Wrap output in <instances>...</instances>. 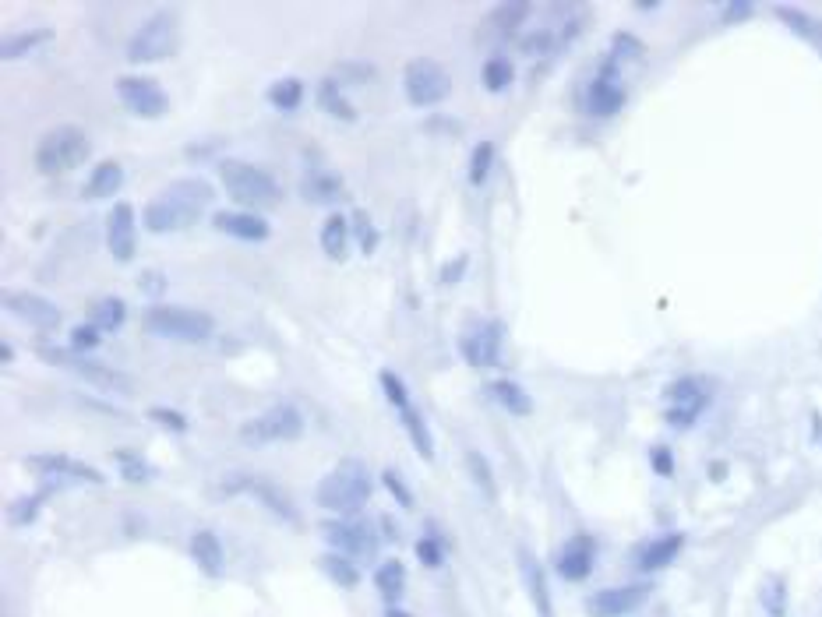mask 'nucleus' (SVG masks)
Returning <instances> with one entry per match:
<instances>
[{
  "instance_id": "obj_1",
  "label": "nucleus",
  "mask_w": 822,
  "mask_h": 617,
  "mask_svg": "<svg viewBox=\"0 0 822 617\" xmlns=\"http://www.w3.org/2000/svg\"><path fill=\"white\" fill-rule=\"evenodd\" d=\"M374 494V476L364 459H339L329 473L314 487V501L325 512L339 515V519H353L364 512V505Z\"/></svg>"
},
{
  "instance_id": "obj_2",
  "label": "nucleus",
  "mask_w": 822,
  "mask_h": 617,
  "mask_svg": "<svg viewBox=\"0 0 822 617\" xmlns=\"http://www.w3.org/2000/svg\"><path fill=\"white\" fill-rule=\"evenodd\" d=\"M216 170L226 198L237 209L262 216L265 209H276L279 201H283V187H279V180L265 166L244 163V159H216Z\"/></svg>"
},
{
  "instance_id": "obj_3",
  "label": "nucleus",
  "mask_w": 822,
  "mask_h": 617,
  "mask_svg": "<svg viewBox=\"0 0 822 617\" xmlns=\"http://www.w3.org/2000/svg\"><path fill=\"white\" fill-rule=\"evenodd\" d=\"M36 357L43 360V364H53L60 367V371L75 374L78 381H85V385L99 388V392L106 395H135V378H131V374L117 371V367L103 364V360L82 357V353L68 350V346H46V342H39Z\"/></svg>"
},
{
  "instance_id": "obj_4",
  "label": "nucleus",
  "mask_w": 822,
  "mask_h": 617,
  "mask_svg": "<svg viewBox=\"0 0 822 617\" xmlns=\"http://www.w3.org/2000/svg\"><path fill=\"white\" fill-rule=\"evenodd\" d=\"M142 328L156 339L170 342H209L216 335V318L202 307L184 304H152L142 314Z\"/></svg>"
},
{
  "instance_id": "obj_5",
  "label": "nucleus",
  "mask_w": 822,
  "mask_h": 617,
  "mask_svg": "<svg viewBox=\"0 0 822 617\" xmlns=\"http://www.w3.org/2000/svg\"><path fill=\"white\" fill-rule=\"evenodd\" d=\"M92 156V138L75 124H57L43 134L36 142V170L46 173V177H60V173H71Z\"/></svg>"
},
{
  "instance_id": "obj_6",
  "label": "nucleus",
  "mask_w": 822,
  "mask_h": 617,
  "mask_svg": "<svg viewBox=\"0 0 822 617\" xmlns=\"http://www.w3.org/2000/svg\"><path fill=\"white\" fill-rule=\"evenodd\" d=\"M625 103H628L625 64H618L611 53H604L597 71H593V78L586 82L583 110H586V117H593V120H611L625 110Z\"/></svg>"
},
{
  "instance_id": "obj_7",
  "label": "nucleus",
  "mask_w": 822,
  "mask_h": 617,
  "mask_svg": "<svg viewBox=\"0 0 822 617\" xmlns=\"http://www.w3.org/2000/svg\"><path fill=\"white\" fill-rule=\"evenodd\" d=\"M180 50V18L173 11H159V15L145 18L128 39L124 57L131 64H156V60H170Z\"/></svg>"
},
{
  "instance_id": "obj_8",
  "label": "nucleus",
  "mask_w": 822,
  "mask_h": 617,
  "mask_svg": "<svg viewBox=\"0 0 822 617\" xmlns=\"http://www.w3.org/2000/svg\"><path fill=\"white\" fill-rule=\"evenodd\" d=\"M219 494H223V498L251 494V498L262 501V505L269 508L276 519L290 522V526H300V512H297V505H293V498L276 484V480H272V476H265V473H247V469L226 473L223 480H219Z\"/></svg>"
},
{
  "instance_id": "obj_9",
  "label": "nucleus",
  "mask_w": 822,
  "mask_h": 617,
  "mask_svg": "<svg viewBox=\"0 0 822 617\" xmlns=\"http://www.w3.org/2000/svg\"><path fill=\"white\" fill-rule=\"evenodd\" d=\"M403 92L410 106L431 110L452 96V75L434 57H413L403 67Z\"/></svg>"
},
{
  "instance_id": "obj_10",
  "label": "nucleus",
  "mask_w": 822,
  "mask_h": 617,
  "mask_svg": "<svg viewBox=\"0 0 822 617\" xmlns=\"http://www.w3.org/2000/svg\"><path fill=\"white\" fill-rule=\"evenodd\" d=\"M304 413H300L297 406H290V402H279V406H269L265 413H258V417L244 420L240 424V441H247V445H276V441H297L304 438Z\"/></svg>"
},
{
  "instance_id": "obj_11",
  "label": "nucleus",
  "mask_w": 822,
  "mask_h": 617,
  "mask_svg": "<svg viewBox=\"0 0 822 617\" xmlns=\"http://www.w3.org/2000/svg\"><path fill=\"white\" fill-rule=\"evenodd\" d=\"M322 536H325V543H329V551L346 554V558L357 561L360 568L378 561V551H382V536L374 533L364 519L322 522Z\"/></svg>"
},
{
  "instance_id": "obj_12",
  "label": "nucleus",
  "mask_w": 822,
  "mask_h": 617,
  "mask_svg": "<svg viewBox=\"0 0 822 617\" xmlns=\"http://www.w3.org/2000/svg\"><path fill=\"white\" fill-rule=\"evenodd\" d=\"M113 92H117L120 103L128 106V113H135V117L142 120H159L170 110L166 89L149 75H120L117 82H113Z\"/></svg>"
},
{
  "instance_id": "obj_13",
  "label": "nucleus",
  "mask_w": 822,
  "mask_h": 617,
  "mask_svg": "<svg viewBox=\"0 0 822 617\" xmlns=\"http://www.w3.org/2000/svg\"><path fill=\"white\" fill-rule=\"evenodd\" d=\"M202 216H205L202 209L187 205V201L177 198L173 191H159L152 201H145L142 226L149 233H177V230H187V226H195Z\"/></svg>"
},
{
  "instance_id": "obj_14",
  "label": "nucleus",
  "mask_w": 822,
  "mask_h": 617,
  "mask_svg": "<svg viewBox=\"0 0 822 617\" xmlns=\"http://www.w3.org/2000/svg\"><path fill=\"white\" fill-rule=\"evenodd\" d=\"M25 469H32L36 476H50L53 487L57 484H106V476L99 473L92 462H82V459H71V455L64 452H43V455H29L25 459Z\"/></svg>"
},
{
  "instance_id": "obj_15",
  "label": "nucleus",
  "mask_w": 822,
  "mask_h": 617,
  "mask_svg": "<svg viewBox=\"0 0 822 617\" xmlns=\"http://www.w3.org/2000/svg\"><path fill=\"white\" fill-rule=\"evenodd\" d=\"M650 582H625V586H607L586 596V614L590 617H628L636 614L650 600Z\"/></svg>"
},
{
  "instance_id": "obj_16",
  "label": "nucleus",
  "mask_w": 822,
  "mask_h": 617,
  "mask_svg": "<svg viewBox=\"0 0 822 617\" xmlns=\"http://www.w3.org/2000/svg\"><path fill=\"white\" fill-rule=\"evenodd\" d=\"M597 540L590 533H572L554 554V572L565 582H586L597 572Z\"/></svg>"
},
{
  "instance_id": "obj_17",
  "label": "nucleus",
  "mask_w": 822,
  "mask_h": 617,
  "mask_svg": "<svg viewBox=\"0 0 822 617\" xmlns=\"http://www.w3.org/2000/svg\"><path fill=\"white\" fill-rule=\"evenodd\" d=\"M106 247L117 265H131L138 254V219L131 201H113L110 216H106Z\"/></svg>"
},
{
  "instance_id": "obj_18",
  "label": "nucleus",
  "mask_w": 822,
  "mask_h": 617,
  "mask_svg": "<svg viewBox=\"0 0 822 617\" xmlns=\"http://www.w3.org/2000/svg\"><path fill=\"white\" fill-rule=\"evenodd\" d=\"M4 311H8L11 318L25 321L29 328H36V332H53V328H60V307L53 304V300L39 297V293H29V290L4 293Z\"/></svg>"
},
{
  "instance_id": "obj_19",
  "label": "nucleus",
  "mask_w": 822,
  "mask_h": 617,
  "mask_svg": "<svg viewBox=\"0 0 822 617\" xmlns=\"http://www.w3.org/2000/svg\"><path fill=\"white\" fill-rule=\"evenodd\" d=\"M501 342H505V321L491 318L459 339V353H463V360L470 367H494L498 364Z\"/></svg>"
},
{
  "instance_id": "obj_20",
  "label": "nucleus",
  "mask_w": 822,
  "mask_h": 617,
  "mask_svg": "<svg viewBox=\"0 0 822 617\" xmlns=\"http://www.w3.org/2000/svg\"><path fill=\"white\" fill-rule=\"evenodd\" d=\"M681 551H685V533H681V529L664 533V536H653V540H646L636 547V554H632V568H636L639 575H657V572H664V568H671L674 561L681 558Z\"/></svg>"
},
{
  "instance_id": "obj_21",
  "label": "nucleus",
  "mask_w": 822,
  "mask_h": 617,
  "mask_svg": "<svg viewBox=\"0 0 822 617\" xmlns=\"http://www.w3.org/2000/svg\"><path fill=\"white\" fill-rule=\"evenodd\" d=\"M212 226L219 233L233 240H244V244H265L272 237V223L258 212H244V209H223L212 212Z\"/></svg>"
},
{
  "instance_id": "obj_22",
  "label": "nucleus",
  "mask_w": 822,
  "mask_h": 617,
  "mask_svg": "<svg viewBox=\"0 0 822 617\" xmlns=\"http://www.w3.org/2000/svg\"><path fill=\"white\" fill-rule=\"evenodd\" d=\"M713 395H717V381L706 374H681L664 388L667 406H685L695 413H706L713 406Z\"/></svg>"
},
{
  "instance_id": "obj_23",
  "label": "nucleus",
  "mask_w": 822,
  "mask_h": 617,
  "mask_svg": "<svg viewBox=\"0 0 822 617\" xmlns=\"http://www.w3.org/2000/svg\"><path fill=\"white\" fill-rule=\"evenodd\" d=\"M187 554H191V561L205 579H219L226 572V547L212 529H195L191 540H187Z\"/></svg>"
},
{
  "instance_id": "obj_24",
  "label": "nucleus",
  "mask_w": 822,
  "mask_h": 617,
  "mask_svg": "<svg viewBox=\"0 0 822 617\" xmlns=\"http://www.w3.org/2000/svg\"><path fill=\"white\" fill-rule=\"evenodd\" d=\"M300 198H304L307 205H332V201L346 198V184L336 170L311 166V170L300 177Z\"/></svg>"
},
{
  "instance_id": "obj_25",
  "label": "nucleus",
  "mask_w": 822,
  "mask_h": 617,
  "mask_svg": "<svg viewBox=\"0 0 822 617\" xmlns=\"http://www.w3.org/2000/svg\"><path fill=\"white\" fill-rule=\"evenodd\" d=\"M519 575H523L526 596H530L537 617H554V603H551V589H547L544 565H540L530 551H519Z\"/></svg>"
},
{
  "instance_id": "obj_26",
  "label": "nucleus",
  "mask_w": 822,
  "mask_h": 617,
  "mask_svg": "<svg viewBox=\"0 0 822 617\" xmlns=\"http://www.w3.org/2000/svg\"><path fill=\"white\" fill-rule=\"evenodd\" d=\"M120 187H124V166H120L117 159H103V163L92 166V173L85 177L82 198L85 201H103V198H113Z\"/></svg>"
},
{
  "instance_id": "obj_27",
  "label": "nucleus",
  "mask_w": 822,
  "mask_h": 617,
  "mask_svg": "<svg viewBox=\"0 0 822 617\" xmlns=\"http://www.w3.org/2000/svg\"><path fill=\"white\" fill-rule=\"evenodd\" d=\"M530 4L526 0H509V4H498V8L491 11V18L484 22V32L487 36H494V39H512L519 29L526 25V18H530Z\"/></svg>"
},
{
  "instance_id": "obj_28",
  "label": "nucleus",
  "mask_w": 822,
  "mask_h": 617,
  "mask_svg": "<svg viewBox=\"0 0 822 617\" xmlns=\"http://www.w3.org/2000/svg\"><path fill=\"white\" fill-rule=\"evenodd\" d=\"M374 589L385 600V607H399L406 596V565L399 558H385L374 568Z\"/></svg>"
},
{
  "instance_id": "obj_29",
  "label": "nucleus",
  "mask_w": 822,
  "mask_h": 617,
  "mask_svg": "<svg viewBox=\"0 0 822 617\" xmlns=\"http://www.w3.org/2000/svg\"><path fill=\"white\" fill-rule=\"evenodd\" d=\"M314 99H318V106H322L329 117H336V120H343V124H353V120L360 117L357 113V106L346 99V92H343V82H339L336 75H325L322 82H318V92H314Z\"/></svg>"
},
{
  "instance_id": "obj_30",
  "label": "nucleus",
  "mask_w": 822,
  "mask_h": 617,
  "mask_svg": "<svg viewBox=\"0 0 822 617\" xmlns=\"http://www.w3.org/2000/svg\"><path fill=\"white\" fill-rule=\"evenodd\" d=\"M487 395H491L505 413H512V417H530L533 413V395L512 378L491 381V385H487Z\"/></svg>"
},
{
  "instance_id": "obj_31",
  "label": "nucleus",
  "mask_w": 822,
  "mask_h": 617,
  "mask_svg": "<svg viewBox=\"0 0 822 617\" xmlns=\"http://www.w3.org/2000/svg\"><path fill=\"white\" fill-rule=\"evenodd\" d=\"M85 314H89V325H96L103 335L120 332L124 321H128V300L124 297H96L89 307H85Z\"/></svg>"
},
{
  "instance_id": "obj_32",
  "label": "nucleus",
  "mask_w": 822,
  "mask_h": 617,
  "mask_svg": "<svg viewBox=\"0 0 822 617\" xmlns=\"http://www.w3.org/2000/svg\"><path fill=\"white\" fill-rule=\"evenodd\" d=\"M318 240H322V251L329 254L332 261H346L350 258V240H353L350 219H346L343 212H332V216L322 223Z\"/></svg>"
},
{
  "instance_id": "obj_33",
  "label": "nucleus",
  "mask_w": 822,
  "mask_h": 617,
  "mask_svg": "<svg viewBox=\"0 0 822 617\" xmlns=\"http://www.w3.org/2000/svg\"><path fill=\"white\" fill-rule=\"evenodd\" d=\"M777 18L794 32V36L805 39V43L812 46L815 53H822V22H819V18L805 15L801 8H787V4H780V8H777Z\"/></svg>"
},
{
  "instance_id": "obj_34",
  "label": "nucleus",
  "mask_w": 822,
  "mask_h": 617,
  "mask_svg": "<svg viewBox=\"0 0 822 617\" xmlns=\"http://www.w3.org/2000/svg\"><path fill=\"white\" fill-rule=\"evenodd\" d=\"M399 424H403V431H406V438H410V445L417 448V455L424 462H434V434H431V427H427V420H424V413L420 409H403L399 413Z\"/></svg>"
},
{
  "instance_id": "obj_35",
  "label": "nucleus",
  "mask_w": 822,
  "mask_h": 617,
  "mask_svg": "<svg viewBox=\"0 0 822 617\" xmlns=\"http://www.w3.org/2000/svg\"><path fill=\"white\" fill-rule=\"evenodd\" d=\"M480 82H484L487 92H509L512 82H516V64H512V57H505V53H491V57L484 60V67H480Z\"/></svg>"
},
{
  "instance_id": "obj_36",
  "label": "nucleus",
  "mask_w": 822,
  "mask_h": 617,
  "mask_svg": "<svg viewBox=\"0 0 822 617\" xmlns=\"http://www.w3.org/2000/svg\"><path fill=\"white\" fill-rule=\"evenodd\" d=\"M318 565H322V572L332 579V586H339V589H357L360 579H364V575H360V565L346 558V554L325 551L322 558H318Z\"/></svg>"
},
{
  "instance_id": "obj_37",
  "label": "nucleus",
  "mask_w": 822,
  "mask_h": 617,
  "mask_svg": "<svg viewBox=\"0 0 822 617\" xmlns=\"http://www.w3.org/2000/svg\"><path fill=\"white\" fill-rule=\"evenodd\" d=\"M110 459L117 462L120 476H124L128 484H149V480H156V466H152L149 459H142L135 448H113Z\"/></svg>"
},
{
  "instance_id": "obj_38",
  "label": "nucleus",
  "mask_w": 822,
  "mask_h": 617,
  "mask_svg": "<svg viewBox=\"0 0 822 617\" xmlns=\"http://www.w3.org/2000/svg\"><path fill=\"white\" fill-rule=\"evenodd\" d=\"M53 43V29L50 25H36V29H25L18 32V36H8L4 39V60H18V57H29V53H36L39 46Z\"/></svg>"
},
{
  "instance_id": "obj_39",
  "label": "nucleus",
  "mask_w": 822,
  "mask_h": 617,
  "mask_svg": "<svg viewBox=\"0 0 822 617\" xmlns=\"http://www.w3.org/2000/svg\"><path fill=\"white\" fill-rule=\"evenodd\" d=\"M166 191H173L177 198H184L187 205H195V209H202V212L216 201V187H212L205 177H177L166 184Z\"/></svg>"
},
{
  "instance_id": "obj_40",
  "label": "nucleus",
  "mask_w": 822,
  "mask_h": 617,
  "mask_svg": "<svg viewBox=\"0 0 822 617\" xmlns=\"http://www.w3.org/2000/svg\"><path fill=\"white\" fill-rule=\"evenodd\" d=\"M463 462H466V469H470V480L477 484V491L484 494L487 501L498 498V484H494V469H491V462H487V455L480 452V448H466Z\"/></svg>"
},
{
  "instance_id": "obj_41",
  "label": "nucleus",
  "mask_w": 822,
  "mask_h": 617,
  "mask_svg": "<svg viewBox=\"0 0 822 617\" xmlns=\"http://www.w3.org/2000/svg\"><path fill=\"white\" fill-rule=\"evenodd\" d=\"M265 96H269V103L276 106L279 113H293V110H300V103H304V82L293 78V75L276 78Z\"/></svg>"
},
{
  "instance_id": "obj_42",
  "label": "nucleus",
  "mask_w": 822,
  "mask_h": 617,
  "mask_svg": "<svg viewBox=\"0 0 822 617\" xmlns=\"http://www.w3.org/2000/svg\"><path fill=\"white\" fill-rule=\"evenodd\" d=\"M350 230H353V240H357L360 254H374V251H378V244H382V230L374 226L371 212H367V209H353Z\"/></svg>"
},
{
  "instance_id": "obj_43",
  "label": "nucleus",
  "mask_w": 822,
  "mask_h": 617,
  "mask_svg": "<svg viewBox=\"0 0 822 617\" xmlns=\"http://www.w3.org/2000/svg\"><path fill=\"white\" fill-rule=\"evenodd\" d=\"M561 43H558V29H530L526 36H519V53L523 57H547V53H558Z\"/></svg>"
},
{
  "instance_id": "obj_44",
  "label": "nucleus",
  "mask_w": 822,
  "mask_h": 617,
  "mask_svg": "<svg viewBox=\"0 0 822 617\" xmlns=\"http://www.w3.org/2000/svg\"><path fill=\"white\" fill-rule=\"evenodd\" d=\"M413 554L424 568H441L445 565V543H441V533L434 526H427L424 536H417L413 543Z\"/></svg>"
},
{
  "instance_id": "obj_45",
  "label": "nucleus",
  "mask_w": 822,
  "mask_h": 617,
  "mask_svg": "<svg viewBox=\"0 0 822 617\" xmlns=\"http://www.w3.org/2000/svg\"><path fill=\"white\" fill-rule=\"evenodd\" d=\"M491 166H494V142H491V138H480V142L473 145V152H470V170H466L470 184L473 187L487 184V177H491Z\"/></svg>"
},
{
  "instance_id": "obj_46",
  "label": "nucleus",
  "mask_w": 822,
  "mask_h": 617,
  "mask_svg": "<svg viewBox=\"0 0 822 617\" xmlns=\"http://www.w3.org/2000/svg\"><path fill=\"white\" fill-rule=\"evenodd\" d=\"M611 53L618 64H639V60L646 57V43L639 36H632V32H614L611 36Z\"/></svg>"
},
{
  "instance_id": "obj_47",
  "label": "nucleus",
  "mask_w": 822,
  "mask_h": 617,
  "mask_svg": "<svg viewBox=\"0 0 822 617\" xmlns=\"http://www.w3.org/2000/svg\"><path fill=\"white\" fill-rule=\"evenodd\" d=\"M759 603L770 617H787V582L780 575H770L759 589Z\"/></svg>"
},
{
  "instance_id": "obj_48",
  "label": "nucleus",
  "mask_w": 822,
  "mask_h": 617,
  "mask_svg": "<svg viewBox=\"0 0 822 617\" xmlns=\"http://www.w3.org/2000/svg\"><path fill=\"white\" fill-rule=\"evenodd\" d=\"M378 385H382V395L389 399V406L396 409V413H403V409H410V392H406L403 378H399L396 371H389V367H382L378 371Z\"/></svg>"
},
{
  "instance_id": "obj_49",
  "label": "nucleus",
  "mask_w": 822,
  "mask_h": 617,
  "mask_svg": "<svg viewBox=\"0 0 822 617\" xmlns=\"http://www.w3.org/2000/svg\"><path fill=\"white\" fill-rule=\"evenodd\" d=\"M50 498V491H36V494H25V498H18V501H11V522L15 526H29L32 519L39 515V508H43V501Z\"/></svg>"
},
{
  "instance_id": "obj_50",
  "label": "nucleus",
  "mask_w": 822,
  "mask_h": 617,
  "mask_svg": "<svg viewBox=\"0 0 822 617\" xmlns=\"http://www.w3.org/2000/svg\"><path fill=\"white\" fill-rule=\"evenodd\" d=\"M382 487L389 491V498L396 501L399 508H406V512H410V508H413V491H410V484L403 480V473H399V469H382Z\"/></svg>"
},
{
  "instance_id": "obj_51",
  "label": "nucleus",
  "mask_w": 822,
  "mask_h": 617,
  "mask_svg": "<svg viewBox=\"0 0 822 617\" xmlns=\"http://www.w3.org/2000/svg\"><path fill=\"white\" fill-rule=\"evenodd\" d=\"M99 342H103V332H99L96 325H75L71 328V339H68V350L82 353V357H89L92 350H99Z\"/></svg>"
},
{
  "instance_id": "obj_52",
  "label": "nucleus",
  "mask_w": 822,
  "mask_h": 617,
  "mask_svg": "<svg viewBox=\"0 0 822 617\" xmlns=\"http://www.w3.org/2000/svg\"><path fill=\"white\" fill-rule=\"evenodd\" d=\"M149 420H156L159 427H166V431L173 434H187L191 431V420L180 413V409H170V406H149V413H145Z\"/></svg>"
},
{
  "instance_id": "obj_53",
  "label": "nucleus",
  "mask_w": 822,
  "mask_h": 617,
  "mask_svg": "<svg viewBox=\"0 0 822 617\" xmlns=\"http://www.w3.org/2000/svg\"><path fill=\"white\" fill-rule=\"evenodd\" d=\"M343 75H350L357 85H367L378 78V67H374L371 60H346V64H339V71H336V78H343Z\"/></svg>"
},
{
  "instance_id": "obj_54",
  "label": "nucleus",
  "mask_w": 822,
  "mask_h": 617,
  "mask_svg": "<svg viewBox=\"0 0 822 617\" xmlns=\"http://www.w3.org/2000/svg\"><path fill=\"white\" fill-rule=\"evenodd\" d=\"M650 469L657 476H664V480H671L674 469H678V462H674V452L667 445H653L650 448Z\"/></svg>"
},
{
  "instance_id": "obj_55",
  "label": "nucleus",
  "mask_w": 822,
  "mask_h": 617,
  "mask_svg": "<svg viewBox=\"0 0 822 617\" xmlns=\"http://www.w3.org/2000/svg\"><path fill=\"white\" fill-rule=\"evenodd\" d=\"M466 265H470L466 254H456L452 261H445V265H441V283H459V279L466 276Z\"/></svg>"
},
{
  "instance_id": "obj_56",
  "label": "nucleus",
  "mask_w": 822,
  "mask_h": 617,
  "mask_svg": "<svg viewBox=\"0 0 822 617\" xmlns=\"http://www.w3.org/2000/svg\"><path fill=\"white\" fill-rule=\"evenodd\" d=\"M138 290L142 293H149V297H159V293L166 290V276H159V272H142V276H138Z\"/></svg>"
},
{
  "instance_id": "obj_57",
  "label": "nucleus",
  "mask_w": 822,
  "mask_h": 617,
  "mask_svg": "<svg viewBox=\"0 0 822 617\" xmlns=\"http://www.w3.org/2000/svg\"><path fill=\"white\" fill-rule=\"evenodd\" d=\"M755 15V4H745V0H738V4H727L724 8V25H738L745 22V18Z\"/></svg>"
},
{
  "instance_id": "obj_58",
  "label": "nucleus",
  "mask_w": 822,
  "mask_h": 617,
  "mask_svg": "<svg viewBox=\"0 0 822 617\" xmlns=\"http://www.w3.org/2000/svg\"><path fill=\"white\" fill-rule=\"evenodd\" d=\"M216 149H223V138H209V142H202V145H187V156L191 159H205V156H212Z\"/></svg>"
},
{
  "instance_id": "obj_59",
  "label": "nucleus",
  "mask_w": 822,
  "mask_h": 617,
  "mask_svg": "<svg viewBox=\"0 0 822 617\" xmlns=\"http://www.w3.org/2000/svg\"><path fill=\"white\" fill-rule=\"evenodd\" d=\"M378 526H382V536H389V540H399V526L389 519V515H382V519H378Z\"/></svg>"
},
{
  "instance_id": "obj_60",
  "label": "nucleus",
  "mask_w": 822,
  "mask_h": 617,
  "mask_svg": "<svg viewBox=\"0 0 822 617\" xmlns=\"http://www.w3.org/2000/svg\"><path fill=\"white\" fill-rule=\"evenodd\" d=\"M724 476H727V462H710V480L713 484H720Z\"/></svg>"
},
{
  "instance_id": "obj_61",
  "label": "nucleus",
  "mask_w": 822,
  "mask_h": 617,
  "mask_svg": "<svg viewBox=\"0 0 822 617\" xmlns=\"http://www.w3.org/2000/svg\"><path fill=\"white\" fill-rule=\"evenodd\" d=\"M11 360H15V350H11V342H4L0 346V364H11Z\"/></svg>"
},
{
  "instance_id": "obj_62",
  "label": "nucleus",
  "mask_w": 822,
  "mask_h": 617,
  "mask_svg": "<svg viewBox=\"0 0 822 617\" xmlns=\"http://www.w3.org/2000/svg\"><path fill=\"white\" fill-rule=\"evenodd\" d=\"M657 8H660V4H653V0H639V4H636V11H643V15H653Z\"/></svg>"
},
{
  "instance_id": "obj_63",
  "label": "nucleus",
  "mask_w": 822,
  "mask_h": 617,
  "mask_svg": "<svg viewBox=\"0 0 822 617\" xmlns=\"http://www.w3.org/2000/svg\"><path fill=\"white\" fill-rule=\"evenodd\" d=\"M385 617H413L410 610H403V607H385Z\"/></svg>"
}]
</instances>
